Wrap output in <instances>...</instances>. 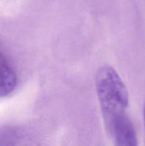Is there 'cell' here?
I'll list each match as a JSON object with an SVG mask.
<instances>
[{
    "label": "cell",
    "instance_id": "3957f363",
    "mask_svg": "<svg viewBox=\"0 0 145 146\" xmlns=\"http://www.w3.org/2000/svg\"><path fill=\"white\" fill-rule=\"evenodd\" d=\"M21 137L18 129L11 126H4L0 128V145H16Z\"/></svg>",
    "mask_w": 145,
    "mask_h": 146
},
{
    "label": "cell",
    "instance_id": "277c9868",
    "mask_svg": "<svg viewBox=\"0 0 145 146\" xmlns=\"http://www.w3.org/2000/svg\"><path fill=\"white\" fill-rule=\"evenodd\" d=\"M144 123H145V105L144 107Z\"/></svg>",
    "mask_w": 145,
    "mask_h": 146
},
{
    "label": "cell",
    "instance_id": "6da1fadb",
    "mask_svg": "<svg viewBox=\"0 0 145 146\" xmlns=\"http://www.w3.org/2000/svg\"><path fill=\"white\" fill-rule=\"evenodd\" d=\"M96 90L105 127L115 145H135L136 132L126 113L129 94L119 74L109 66H102L97 73Z\"/></svg>",
    "mask_w": 145,
    "mask_h": 146
},
{
    "label": "cell",
    "instance_id": "7a4b0ae2",
    "mask_svg": "<svg viewBox=\"0 0 145 146\" xmlns=\"http://www.w3.org/2000/svg\"><path fill=\"white\" fill-rule=\"evenodd\" d=\"M18 83L16 72L0 45V98L9 96Z\"/></svg>",
    "mask_w": 145,
    "mask_h": 146
}]
</instances>
